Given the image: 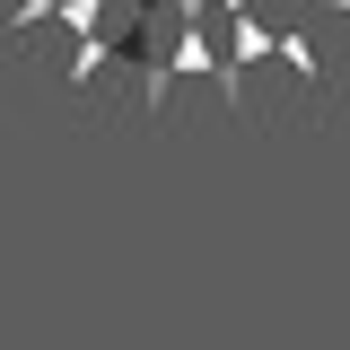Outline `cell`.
<instances>
[{"label":"cell","mask_w":350,"mask_h":350,"mask_svg":"<svg viewBox=\"0 0 350 350\" xmlns=\"http://www.w3.org/2000/svg\"><path fill=\"white\" fill-rule=\"evenodd\" d=\"M324 9H342V18H350V0H324Z\"/></svg>","instance_id":"obj_1"}]
</instances>
